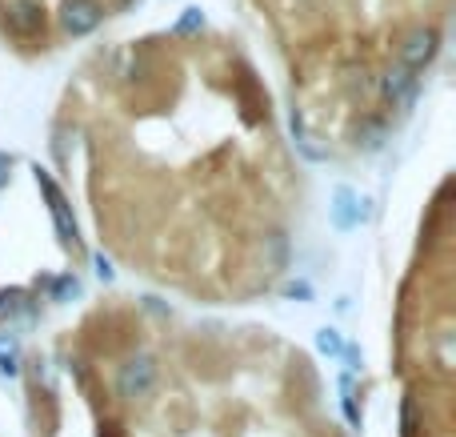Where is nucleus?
Segmentation results:
<instances>
[{
    "label": "nucleus",
    "mask_w": 456,
    "mask_h": 437,
    "mask_svg": "<svg viewBox=\"0 0 456 437\" xmlns=\"http://www.w3.org/2000/svg\"><path fill=\"white\" fill-rule=\"evenodd\" d=\"M96 273H101V281H112V261L104 253H96Z\"/></svg>",
    "instance_id": "16"
},
{
    "label": "nucleus",
    "mask_w": 456,
    "mask_h": 437,
    "mask_svg": "<svg viewBox=\"0 0 456 437\" xmlns=\"http://www.w3.org/2000/svg\"><path fill=\"white\" fill-rule=\"evenodd\" d=\"M0 374H4V377H16V374H20V361H16L12 350L0 353Z\"/></svg>",
    "instance_id": "15"
},
{
    "label": "nucleus",
    "mask_w": 456,
    "mask_h": 437,
    "mask_svg": "<svg viewBox=\"0 0 456 437\" xmlns=\"http://www.w3.org/2000/svg\"><path fill=\"white\" fill-rule=\"evenodd\" d=\"M316 350L329 353V358H337V353L345 350V342H340L337 329H321V334H316Z\"/></svg>",
    "instance_id": "11"
},
{
    "label": "nucleus",
    "mask_w": 456,
    "mask_h": 437,
    "mask_svg": "<svg viewBox=\"0 0 456 437\" xmlns=\"http://www.w3.org/2000/svg\"><path fill=\"white\" fill-rule=\"evenodd\" d=\"M101 21H104L101 0H64V8H61V24L72 32V37L93 32Z\"/></svg>",
    "instance_id": "5"
},
{
    "label": "nucleus",
    "mask_w": 456,
    "mask_h": 437,
    "mask_svg": "<svg viewBox=\"0 0 456 437\" xmlns=\"http://www.w3.org/2000/svg\"><path fill=\"white\" fill-rule=\"evenodd\" d=\"M284 293L297 297V301H313V285L308 281H292V285H284Z\"/></svg>",
    "instance_id": "14"
},
{
    "label": "nucleus",
    "mask_w": 456,
    "mask_h": 437,
    "mask_svg": "<svg viewBox=\"0 0 456 437\" xmlns=\"http://www.w3.org/2000/svg\"><path fill=\"white\" fill-rule=\"evenodd\" d=\"M364 144H369V149H377V144H380V128L377 125L364 128Z\"/></svg>",
    "instance_id": "17"
},
{
    "label": "nucleus",
    "mask_w": 456,
    "mask_h": 437,
    "mask_svg": "<svg viewBox=\"0 0 456 437\" xmlns=\"http://www.w3.org/2000/svg\"><path fill=\"white\" fill-rule=\"evenodd\" d=\"M37 185H40V193L48 197V209H53V221H56L61 241H64V245H72V241H77V221H72V209H69V201H64V193L56 189V181L40 165H37Z\"/></svg>",
    "instance_id": "2"
},
{
    "label": "nucleus",
    "mask_w": 456,
    "mask_h": 437,
    "mask_svg": "<svg viewBox=\"0 0 456 437\" xmlns=\"http://www.w3.org/2000/svg\"><path fill=\"white\" fill-rule=\"evenodd\" d=\"M197 29H205V12L200 8H184V16L176 21V32H197Z\"/></svg>",
    "instance_id": "12"
},
{
    "label": "nucleus",
    "mask_w": 456,
    "mask_h": 437,
    "mask_svg": "<svg viewBox=\"0 0 456 437\" xmlns=\"http://www.w3.org/2000/svg\"><path fill=\"white\" fill-rule=\"evenodd\" d=\"M364 217H369L364 201H356V193L348 189V185H340V189L332 193V225H337V229H356Z\"/></svg>",
    "instance_id": "6"
},
{
    "label": "nucleus",
    "mask_w": 456,
    "mask_h": 437,
    "mask_svg": "<svg viewBox=\"0 0 456 437\" xmlns=\"http://www.w3.org/2000/svg\"><path fill=\"white\" fill-rule=\"evenodd\" d=\"M340 406H345V417L348 425H356L361 430V409H356V398H353V377H340Z\"/></svg>",
    "instance_id": "9"
},
{
    "label": "nucleus",
    "mask_w": 456,
    "mask_h": 437,
    "mask_svg": "<svg viewBox=\"0 0 456 437\" xmlns=\"http://www.w3.org/2000/svg\"><path fill=\"white\" fill-rule=\"evenodd\" d=\"M380 93H385L393 104L412 101V93H417V69H409V64H393V69L385 72V80H380Z\"/></svg>",
    "instance_id": "7"
},
{
    "label": "nucleus",
    "mask_w": 456,
    "mask_h": 437,
    "mask_svg": "<svg viewBox=\"0 0 456 437\" xmlns=\"http://www.w3.org/2000/svg\"><path fill=\"white\" fill-rule=\"evenodd\" d=\"M8 169H12V157H8V153H0V185L8 181Z\"/></svg>",
    "instance_id": "18"
},
{
    "label": "nucleus",
    "mask_w": 456,
    "mask_h": 437,
    "mask_svg": "<svg viewBox=\"0 0 456 437\" xmlns=\"http://www.w3.org/2000/svg\"><path fill=\"white\" fill-rule=\"evenodd\" d=\"M157 385V361L144 358V353H136V358H128L125 366H120V377H117V390L120 398H144V393Z\"/></svg>",
    "instance_id": "1"
},
{
    "label": "nucleus",
    "mask_w": 456,
    "mask_h": 437,
    "mask_svg": "<svg viewBox=\"0 0 456 437\" xmlns=\"http://www.w3.org/2000/svg\"><path fill=\"white\" fill-rule=\"evenodd\" d=\"M77 293H80L77 277H61V281H53V301H69V297H77Z\"/></svg>",
    "instance_id": "13"
},
{
    "label": "nucleus",
    "mask_w": 456,
    "mask_h": 437,
    "mask_svg": "<svg viewBox=\"0 0 456 437\" xmlns=\"http://www.w3.org/2000/svg\"><path fill=\"white\" fill-rule=\"evenodd\" d=\"M289 128H292V141H297V149L305 153L308 161H324V157H329V153H324L321 144H313V136H308L305 117H300V112H292V117H289Z\"/></svg>",
    "instance_id": "8"
},
{
    "label": "nucleus",
    "mask_w": 456,
    "mask_h": 437,
    "mask_svg": "<svg viewBox=\"0 0 456 437\" xmlns=\"http://www.w3.org/2000/svg\"><path fill=\"white\" fill-rule=\"evenodd\" d=\"M128 4H133V0H120V8H128Z\"/></svg>",
    "instance_id": "19"
},
{
    "label": "nucleus",
    "mask_w": 456,
    "mask_h": 437,
    "mask_svg": "<svg viewBox=\"0 0 456 437\" xmlns=\"http://www.w3.org/2000/svg\"><path fill=\"white\" fill-rule=\"evenodd\" d=\"M4 29L16 32V37H37V32L45 29V8H40V0H8Z\"/></svg>",
    "instance_id": "4"
},
{
    "label": "nucleus",
    "mask_w": 456,
    "mask_h": 437,
    "mask_svg": "<svg viewBox=\"0 0 456 437\" xmlns=\"http://www.w3.org/2000/svg\"><path fill=\"white\" fill-rule=\"evenodd\" d=\"M436 48H441V37H436V29H412L409 37L401 40V64H409V69H425V64H433Z\"/></svg>",
    "instance_id": "3"
},
{
    "label": "nucleus",
    "mask_w": 456,
    "mask_h": 437,
    "mask_svg": "<svg viewBox=\"0 0 456 437\" xmlns=\"http://www.w3.org/2000/svg\"><path fill=\"white\" fill-rule=\"evenodd\" d=\"M401 433L404 437H417L420 433V409H417V401H412V398H404V406H401Z\"/></svg>",
    "instance_id": "10"
}]
</instances>
